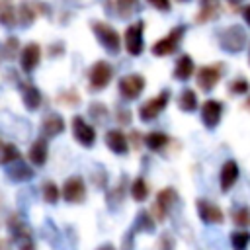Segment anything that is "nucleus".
I'll use <instances>...</instances> for the list:
<instances>
[{
    "label": "nucleus",
    "mask_w": 250,
    "mask_h": 250,
    "mask_svg": "<svg viewBox=\"0 0 250 250\" xmlns=\"http://www.w3.org/2000/svg\"><path fill=\"white\" fill-rule=\"evenodd\" d=\"M219 45L227 53H240L246 45V31L242 25H229L219 33Z\"/></svg>",
    "instance_id": "f257e3e1"
},
{
    "label": "nucleus",
    "mask_w": 250,
    "mask_h": 250,
    "mask_svg": "<svg viewBox=\"0 0 250 250\" xmlns=\"http://www.w3.org/2000/svg\"><path fill=\"white\" fill-rule=\"evenodd\" d=\"M8 229L12 232L14 242L18 244V250H35V242H33L31 230H29V227L25 225V221L20 215H10Z\"/></svg>",
    "instance_id": "f03ea898"
},
{
    "label": "nucleus",
    "mask_w": 250,
    "mask_h": 250,
    "mask_svg": "<svg viewBox=\"0 0 250 250\" xmlns=\"http://www.w3.org/2000/svg\"><path fill=\"white\" fill-rule=\"evenodd\" d=\"M184 33H186V27L184 25H178V27H174L166 37H162V39H158L154 45H152V55H156V57H166V55H172L176 49H178V45H180V41H182V37H184Z\"/></svg>",
    "instance_id": "7ed1b4c3"
},
{
    "label": "nucleus",
    "mask_w": 250,
    "mask_h": 250,
    "mask_svg": "<svg viewBox=\"0 0 250 250\" xmlns=\"http://www.w3.org/2000/svg\"><path fill=\"white\" fill-rule=\"evenodd\" d=\"M168 100H170V92L168 90H162L158 96L150 98L148 102H145L141 107H139V115L143 121H152L154 117H158V113L168 105Z\"/></svg>",
    "instance_id": "20e7f679"
},
{
    "label": "nucleus",
    "mask_w": 250,
    "mask_h": 250,
    "mask_svg": "<svg viewBox=\"0 0 250 250\" xmlns=\"http://www.w3.org/2000/svg\"><path fill=\"white\" fill-rule=\"evenodd\" d=\"M92 29H94L96 37L100 39V43H102L107 51H111V53H117V51H119L121 39H119V33H117L113 27H109L107 23H102V21H94V23H92Z\"/></svg>",
    "instance_id": "39448f33"
},
{
    "label": "nucleus",
    "mask_w": 250,
    "mask_h": 250,
    "mask_svg": "<svg viewBox=\"0 0 250 250\" xmlns=\"http://www.w3.org/2000/svg\"><path fill=\"white\" fill-rule=\"evenodd\" d=\"M176 199H178V193H176L174 188L160 189L158 195H156V201L152 205V217H154V221H164L166 215H168V209L176 203Z\"/></svg>",
    "instance_id": "423d86ee"
},
{
    "label": "nucleus",
    "mask_w": 250,
    "mask_h": 250,
    "mask_svg": "<svg viewBox=\"0 0 250 250\" xmlns=\"http://www.w3.org/2000/svg\"><path fill=\"white\" fill-rule=\"evenodd\" d=\"M143 31H145V21H137V23L127 27V31H125V49L131 55H141L143 53V49H145Z\"/></svg>",
    "instance_id": "0eeeda50"
},
{
    "label": "nucleus",
    "mask_w": 250,
    "mask_h": 250,
    "mask_svg": "<svg viewBox=\"0 0 250 250\" xmlns=\"http://www.w3.org/2000/svg\"><path fill=\"white\" fill-rule=\"evenodd\" d=\"M195 80H197V86L203 90V92H209L217 86V82L221 80V64H205L197 70L195 74Z\"/></svg>",
    "instance_id": "6e6552de"
},
{
    "label": "nucleus",
    "mask_w": 250,
    "mask_h": 250,
    "mask_svg": "<svg viewBox=\"0 0 250 250\" xmlns=\"http://www.w3.org/2000/svg\"><path fill=\"white\" fill-rule=\"evenodd\" d=\"M111 76H113L111 64L105 62V61H98V62L92 66V70H90V88H92V90H102V88H105V84L111 80Z\"/></svg>",
    "instance_id": "1a4fd4ad"
},
{
    "label": "nucleus",
    "mask_w": 250,
    "mask_h": 250,
    "mask_svg": "<svg viewBox=\"0 0 250 250\" xmlns=\"http://www.w3.org/2000/svg\"><path fill=\"white\" fill-rule=\"evenodd\" d=\"M197 215L205 225H221L225 221L221 207L207 199H197Z\"/></svg>",
    "instance_id": "9d476101"
},
{
    "label": "nucleus",
    "mask_w": 250,
    "mask_h": 250,
    "mask_svg": "<svg viewBox=\"0 0 250 250\" xmlns=\"http://www.w3.org/2000/svg\"><path fill=\"white\" fill-rule=\"evenodd\" d=\"M145 90V78L141 74H127L119 80V92L127 100H135Z\"/></svg>",
    "instance_id": "9b49d317"
},
{
    "label": "nucleus",
    "mask_w": 250,
    "mask_h": 250,
    "mask_svg": "<svg viewBox=\"0 0 250 250\" xmlns=\"http://www.w3.org/2000/svg\"><path fill=\"white\" fill-rule=\"evenodd\" d=\"M221 115H223V104L219 100H207L203 102L201 105V121L207 129H213L219 125L221 121Z\"/></svg>",
    "instance_id": "f8f14e48"
},
{
    "label": "nucleus",
    "mask_w": 250,
    "mask_h": 250,
    "mask_svg": "<svg viewBox=\"0 0 250 250\" xmlns=\"http://www.w3.org/2000/svg\"><path fill=\"white\" fill-rule=\"evenodd\" d=\"M84 195H86V188H84V182L76 176L68 178L62 186V199L70 201V203H80L84 201Z\"/></svg>",
    "instance_id": "ddd939ff"
},
{
    "label": "nucleus",
    "mask_w": 250,
    "mask_h": 250,
    "mask_svg": "<svg viewBox=\"0 0 250 250\" xmlns=\"http://www.w3.org/2000/svg\"><path fill=\"white\" fill-rule=\"evenodd\" d=\"M72 131H74V137L78 143H82L84 146H92L94 141H96V131L94 127H90L82 117H74L72 119Z\"/></svg>",
    "instance_id": "4468645a"
},
{
    "label": "nucleus",
    "mask_w": 250,
    "mask_h": 250,
    "mask_svg": "<svg viewBox=\"0 0 250 250\" xmlns=\"http://www.w3.org/2000/svg\"><path fill=\"white\" fill-rule=\"evenodd\" d=\"M47 8L43 4H37V2H29V0H23L20 4V10H18V16H20V21L21 25H29L33 23V20L37 18V14H45Z\"/></svg>",
    "instance_id": "2eb2a0df"
},
{
    "label": "nucleus",
    "mask_w": 250,
    "mask_h": 250,
    "mask_svg": "<svg viewBox=\"0 0 250 250\" xmlns=\"http://www.w3.org/2000/svg\"><path fill=\"white\" fill-rule=\"evenodd\" d=\"M238 174H240L238 164L234 160H227L223 164V168H221V191H229L236 184Z\"/></svg>",
    "instance_id": "dca6fc26"
},
{
    "label": "nucleus",
    "mask_w": 250,
    "mask_h": 250,
    "mask_svg": "<svg viewBox=\"0 0 250 250\" xmlns=\"http://www.w3.org/2000/svg\"><path fill=\"white\" fill-rule=\"evenodd\" d=\"M39 59H41V49H39V45H37V43L25 45L23 51H21V68H23L25 72H31V70L37 66Z\"/></svg>",
    "instance_id": "f3484780"
},
{
    "label": "nucleus",
    "mask_w": 250,
    "mask_h": 250,
    "mask_svg": "<svg viewBox=\"0 0 250 250\" xmlns=\"http://www.w3.org/2000/svg\"><path fill=\"white\" fill-rule=\"evenodd\" d=\"M6 176H8L12 182H27V180L33 178V170H31L27 164L16 160V162L8 164V168H6Z\"/></svg>",
    "instance_id": "a211bd4d"
},
{
    "label": "nucleus",
    "mask_w": 250,
    "mask_h": 250,
    "mask_svg": "<svg viewBox=\"0 0 250 250\" xmlns=\"http://www.w3.org/2000/svg\"><path fill=\"white\" fill-rule=\"evenodd\" d=\"M105 143H107V146H109L115 154H125V152L129 150L127 139H125V135H123L119 129H109V131L105 133Z\"/></svg>",
    "instance_id": "6ab92c4d"
},
{
    "label": "nucleus",
    "mask_w": 250,
    "mask_h": 250,
    "mask_svg": "<svg viewBox=\"0 0 250 250\" xmlns=\"http://www.w3.org/2000/svg\"><path fill=\"white\" fill-rule=\"evenodd\" d=\"M41 129H43V133H45L47 137H57L59 133H62L64 121H62V117L57 115V113H47V115L43 117V121H41Z\"/></svg>",
    "instance_id": "aec40b11"
},
{
    "label": "nucleus",
    "mask_w": 250,
    "mask_h": 250,
    "mask_svg": "<svg viewBox=\"0 0 250 250\" xmlns=\"http://www.w3.org/2000/svg\"><path fill=\"white\" fill-rule=\"evenodd\" d=\"M193 70H195V64H193L191 57L182 55V57L178 59L176 66H174V78H176V80H188V78H191Z\"/></svg>",
    "instance_id": "412c9836"
},
{
    "label": "nucleus",
    "mask_w": 250,
    "mask_h": 250,
    "mask_svg": "<svg viewBox=\"0 0 250 250\" xmlns=\"http://www.w3.org/2000/svg\"><path fill=\"white\" fill-rule=\"evenodd\" d=\"M21 98H23V104H25L27 109H37L41 105V94L29 82H23L21 84Z\"/></svg>",
    "instance_id": "4be33fe9"
},
{
    "label": "nucleus",
    "mask_w": 250,
    "mask_h": 250,
    "mask_svg": "<svg viewBox=\"0 0 250 250\" xmlns=\"http://www.w3.org/2000/svg\"><path fill=\"white\" fill-rule=\"evenodd\" d=\"M219 12V2L217 0H201V8H199V14L195 16V21L197 23H205L209 20H213Z\"/></svg>",
    "instance_id": "5701e85b"
},
{
    "label": "nucleus",
    "mask_w": 250,
    "mask_h": 250,
    "mask_svg": "<svg viewBox=\"0 0 250 250\" xmlns=\"http://www.w3.org/2000/svg\"><path fill=\"white\" fill-rule=\"evenodd\" d=\"M0 23L6 27L16 25V10L12 0H0Z\"/></svg>",
    "instance_id": "b1692460"
},
{
    "label": "nucleus",
    "mask_w": 250,
    "mask_h": 250,
    "mask_svg": "<svg viewBox=\"0 0 250 250\" xmlns=\"http://www.w3.org/2000/svg\"><path fill=\"white\" fill-rule=\"evenodd\" d=\"M29 158H31V162L37 164V166H41V164L47 160V143H45L43 139H37V141L31 145V148H29Z\"/></svg>",
    "instance_id": "393cba45"
},
{
    "label": "nucleus",
    "mask_w": 250,
    "mask_h": 250,
    "mask_svg": "<svg viewBox=\"0 0 250 250\" xmlns=\"http://www.w3.org/2000/svg\"><path fill=\"white\" fill-rule=\"evenodd\" d=\"M230 246L232 250H248L250 246V230L248 229H238L230 234Z\"/></svg>",
    "instance_id": "a878e982"
},
{
    "label": "nucleus",
    "mask_w": 250,
    "mask_h": 250,
    "mask_svg": "<svg viewBox=\"0 0 250 250\" xmlns=\"http://www.w3.org/2000/svg\"><path fill=\"white\" fill-rule=\"evenodd\" d=\"M117 14L121 18H131L133 14H137L141 10V2L139 0H113Z\"/></svg>",
    "instance_id": "bb28decb"
},
{
    "label": "nucleus",
    "mask_w": 250,
    "mask_h": 250,
    "mask_svg": "<svg viewBox=\"0 0 250 250\" xmlns=\"http://www.w3.org/2000/svg\"><path fill=\"white\" fill-rule=\"evenodd\" d=\"M178 105H180L182 111H188V113L189 111H195V107H197V94L193 90L186 88L180 94V98H178Z\"/></svg>",
    "instance_id": "cd10ccee"
},
{
    "label": "nucleus",
    "mask_w": 250,
    "mask_h": 250,
    "mask_svg": "<svg viewBox=\"0 0 250 250\" xmlns=\"http://www.w3.org/2000/svg\"><path fill=\"white\" fill-rule=\"evenodd\" d=\"M145 143H146V146H148L150 150L156 152V150H162V148L168 145V135H164V133H160V131H152V133L146 135Z\"/></svg>",
    "instance_id": "c85d7f7f"
},
{
    "label": "nucleus",
    "mask_w": 250,
    "mask_h": 250,
    "mask_svg": "<svg viewBox=\"0 0 250 250\" xmlns=\"http://www.w3.org/2000/svg\"><path fill=\"white\" fill-rule=\"evenodd\" d=\"M232 223L238 229H248L250 227V207L248 205H242V207L234 209L232 211Z\"/></svg>",
    "instance_id": "c756f323"
},
{
    "label": "nucleus",
    "mask_w": 250,
    "mask_h": 250,
    "mask_svg": "<svg viewBox=\"0 0 250 250\" xmlns=\"http://www.w3.org/2000/svg\"><path fill=\"white\" fill-rule=\"evenodd\" d=\"M131 195H133L135 201H145V199L148 197V186H146V182H145L143 178H137V180L133 182V186H131Z\"/></svg>",
    "instance_id": "7c9ffc66"
},
{
    "label": "nucleus",
    "mask_w": 250,
    "mask_h": 250,
    "mask_svg": "<svg viewBox=\"0 0 250 250\" xmlns=\"http://www.w3.org/2000/svg\"><path fill=\"white\" fill-rule=\"evenodd\" d=\"M0 164H12L16 160H20V150L14 145H4L0 148Z\"/></svg>",
    "instance_id": "2f4dec72"
},
{
    "label": "nucleus",
    "mask_w": 250,
    "mask_h": 250,
    "mask_svg": "<svg viewBox=\"0 0 250 250\" xmlns=\"http://www.w3.org/2000/svg\"><path fill=\"white\" fill-rule=\"evenodd\" d=\"M135 227H137L139 230L150 232V230H154V217H150V213H146V211H141V213L137 215Z\"/></svg>",
    "instance_id": "473e14b6"
},
{
    "label": "nucleus",
    "mask_w": 250,
    "mask_h": 250,
    "mask_svg": "<svg viewBox=\"0 0 250 250\" xmlns=\"http://www.w3.org/2000/svg\"><path fill=\"white\" fill-rule=\"evenodd\" d=\"M229 90H230V94H236V96H240V94H246V92L250 90V84H248V80H246V78L238 76V78H234V80L230 82Z\"/></svg>",
    "instance_id": "72a5a7b5"
},
{
    "label": "nucleus",
    "mask_w": 250,
    "mask_h": 250,
    "mask_svg": "<svg viewBox=\"0 0 250 250\" xmlns=\"http://www.w3.org/2000/svg\"><path fill=\"white\" fill-rule=\"evenodd\" d=\"M59 195H61V191H59V188H57L53 182H47V184L43 186V197H45L47 203H55V201L59 199Z\"/></svg>",
    "instance_id": "f704fd0d"
},
{
    "label": "nucleus",
    "mask_w": 250,
    "mask_h": 250,
    "mask_svg": "<svg viewBox=\"0 0 250 250\" xmlns=\"http://www.w3.org/2000/svg\"><path fill=\"white\" fill-rule=\"evenodd\" d=\"M18 45H20V41H18V37H8V41H6V45L2 47V55H4L6 59H14V55H16V51H18Z\"/></svg>",
    "instance_id": "c9c22d12"
},
{
    "label": "nucleus",
    "mask_w": 250,
    "mask_h": 250,
    "mask_svg": "<svg viewBox=\"0 0 250 250\" xmlns=\"http://www.w3.org/2000/svg\"><path fill=\"white\" fill-rule=\"evenodd\" d=\"M59 100H61V104H64V105H76V104H80V96L74 94V92H64V94L59 96Z\"/></svg>",
    "instance_id": "e433bc0d"
},
{
    "label": "nucleus",
    "mask_w": 250,
    "mask_h": 250,
    "mask_svg": "<svg viewBox=\"0 0 250 250\" xmlns=\"http://www.w3.org/2000/svg\"><path fill=\"white\" fill-rule=\"evenodd\" d=\"M121 193H123V184H119L111 193H107V203L109 205H117L121 201Z\"/></svg>",
    "instance_id": "4c0bfd02"
},
{
    "label": "nucleus",
    "mask_w": 250,
    "mask_h": 250,
    "mask_svg": "<svg viewBox=\"0 0 250 250\" xmlns=\"http://www.w3.org/2000/svg\"><path fill=\"white\" fill-rule=\"evenodd\" d=\"M117 121H119L121 125H129V123H131V111L119 107V109H117Z\"/></svg>",
    "instance_id": "58836bf2"
},
{
    "label": "nucleus",
    "mask_w": 250,
    "mask_h": 250,
    "mask_svg": "<svg viewBox=\"0 0 250 250\" xmlns=\"http://www.w3.org/2000/svg\"><path fill=\"white\" fill-rule=\"evenodd\" d=\"M148 4H152L154 8L162 10V12H168L170 10V0H146Z\"/></svg>",
    "instance_id": "ea45409f"
},
{
    "label": "nucleus",
    "mask_w": 250,
    "mask_h": 250,
    "mask_svg": "<svg viewBox=\"0 0 250 250\" xmlns=\"http://www.w3.org/2000/svg\"><path fill=\"white\" fill-rule=\"evenodd\" d=\"M133 234H135V230H129L125 234V238H123V250H133Z\"/></svg>",
    "instance_id": "a19ab883"
},
{
    "label": "nucleus",
    "mask_w": 250,
    "mask_h": 250,
    "mask_svg": "<svg viewBox=\"0 0 250 250\" xmlns=\"http://www.w3.org/2000/svg\"><path fill=\"white\" fill-rule=\"evenodd\" d=\"M242 16H244V21L250 25V4H248V6H244V10H242Z\"/></svg>",
    "instance_id": "79ce46f5"
},
{
    "label": "nucleus",
    "mask_w": 250,
    "mask_h": 250,
    "mask_svg": "<svg viewBox=\"0 0 250 250\" xmlns=\"http://www.w3.org/2000/svg\"><path fill=\"white\" fill-rule=\"evenodd\" d=\"M0 250H10V242L0 238Z\"/></svg>",
    "instance_id": "37998d69"
},
{
    "label": "nucleus",
    "mask_w": 250,
    "mask_h": 250,
    "mask_svg": "<svg viewBox=\"0 0 250 250\" xmlns=\"http://www.w3.org/2000/svg\"><path fill=\"white\" fill-rule=\"evenodd\" d=\"M98 250H115V246H113V244H104V246H100Z\"/></svg>",
    "instance_id": "c03bdc74"
},
{
    "label": "nucleus",
    "mask_w": 250,
    "mask_h": 250,
    "mask_svg": "<svg viewBox=\"0 0 250 250\" xmlns=\"http://www.w3.org/2000/svg\"><path fill=\"white\" fill-rule=\"evenodd\" d=\"M227 2H230V4H240L242 0H227Z\"/></svg>",
    "instance_id": "a18cd8bd"
},
{
    "label": "nucleus",
    "mask_w": 250,
    "mask_h": 250,
    "mask_svg": "<svg viewBox=\"0 0 250 250\" xmlns=\"http://www.w3.org/2000/svg\"><path fill=\"white\" fill-rule=\"evenodd\" d=\"M248 62H250V51H248Z\"/></svg>",
    "instance_id": "49530a36"
},
{
    "label": "nucleus",
    "mask_w": 250,
    "mask_h": 250,
    "mask_svg": "<svg viewBox=\"0 0 250 250\" xmlns=\"http://www.w3.org/2000/svg\"><path fill=\"white\" fill-rule=\"evenodd\" d=\"M246 105H248V107H250V100H248V102H246Z\"/></svg>",
    "instance_id": "de8ad7c7"
},
{
    "label": "nucleus",
    "mask_w": 250,
    "mask_h": 250,
    "mask_svg": "<svg viewBox=\"0 0 250 250\" xmlns=\"http://www.w3.org/2000/svg\"><path fill=\"white\" fill-rule=\"evenodd\" d=\"M178 2H188V0H178Z\"/></svg>",
    "instance_id": "09e8293b"
}]
</instances>
